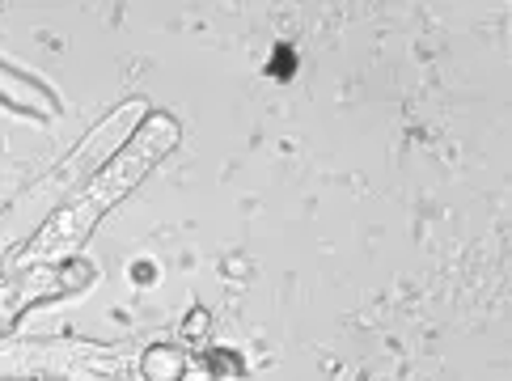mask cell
I'll return each mask as SVG.
<instances>
[{
	"instance_id": "obj_3",
	"label": "cell",
	"mask_w": 512,
	"mask_h": 381,
	"mask_svg": "<svg viewBox=\"0 0 512 381\" xmlns=\"http://www.w3.org/2000/svg\"><path fill=\"white\" fill-rule=\"evenodd\" d=\"M132 276H136V280H153V263H136Z\"/></svg>"
},
{
	"instance_id": "obj_2",
	"label": "cell",
	"mask_w": 512,
	"mask_h": 381,
	"mask_svg": "<svg viewBox=\"0 0 512 381\" xmlns=\"http://www.w3.org/2000/svg\"><path fill=\"white\" fill-rule=\"evenodd\" d=\"M267 72H271V77H280V81H284V77H292V47H288V43L276 51V60L267 64Z\"/></svg>"
},
{
	"instance_id": "obj_1",
	"label": "cell",
	"mask_w": 512,
	"mask_h": 381,
	"mask_svg": "<svg viewBox=\"0 0 512 381\" xmlns=\"http://www.w3.org/2000/svg\"><path fill=\"white\" fill-rule=\"evenodd\" d=\"M170 144H174V127H170L166 119H153V123L144 127V132L111 161V170H102V174L94 178V187L72 199V204L56 216V221L43 229V238L34 242V250H39V254H56L60 246H77L85 233L94 229L98 216L111 208V204H119V199L157 166V157L166 153Z\"/></svg>"
}]
</instances>
